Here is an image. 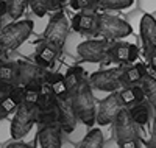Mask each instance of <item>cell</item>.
<instances>
[{
  "instance_id": "1",
  "label": "cell",
  "mask_w": 156,
  "mask_h": 148,
  "mask_svg": "<svg viewBox=\"0 0 156 148\" xmlns=\"http://www.w3.org/2000/svg\"><path fill=\"white\" fill-rule=\"evenodd\" d=\"M70 101L73 104L78 120L83 125L94 126L97 123V104L89 79H84L75 90L70 92Z\"/></svg>"
},
{
  "instance_id": "2",
  "label": "cell",
  "mask_w": 156,
  "mask_h": 148,
  "mask_svg": "<svg viewBox=\"0 0 156 148\" xmlns=\"http://www.w3.org/2000/svg\"><path fill=\"white\" fill-rule=\"evenodd\" d=\"M112 125H114V139L119 148H139L142 136L139 131V125L133 120L128 107L119 112Z\"/></svg>"
},
{
  "instance_id": "3",
  "label": "cell",
  "mask_w": 156,
  "mask_h": 148,
  "mask_svg": "<svg viewBox=\"0 0 156 148\" xmlns=\"http://www.w3.org/2000/svg\"><path fill=\"white\" fill-rule=\"evenodd\" d=\"M33 26L34 23L28 19L14 20L5 25L0 30V47L3 48V51H12L19 48L33 33Z\"/></svg>"
},
{
  "instance_id": "4",
  "label": "cell",
  "mask_w": 156,
  "mask_h": 148,
  "mask_svg": "<svg viewBox=\"0 0 156 148\" xmlns=\"http://www.w3.org/2000/svg\"><path fill=\"white\" fill-rule=\"evenodd\" d=\"M114 41L109 39H87L76 45V53L81 59L94 64H108L112 61L111 47Z\"/></svg>"
},
{
  "instance_id": "5",
  "label": "cell",
  "mask_w": 156,
  "mask_h": 148,
  "mask_svg": "<svg viewBox=\"0 0 156 148\" xmlns=\"http://www.w3.org/2000/svg\"><path fill=\"white\" fill-rule=\"evenodd\" d=\"M37 114H39V107L36 104L31 106L27 103H22L20 106H17L16 114L12 117V122L9 123L11 137L16 140L23 139L31 131L33 125L37 123Z\"/></svg>"
},
{
  "instance_id": "6",
  "label": "cell",
  "mask_w": 156,
  "mask_h": 148,
  "mask_svg": "<svg viewBox=\"0 0 156 148\" xmlns=\"http://www.w3.org/2000/svg\"><path fill=\"white\" fill-rule=\"evenodd\" d=\"M70 28H72V25L69 23L66 14H64L62 11H56L55 14L50 17V20L45 26L42 42H47L51 47H55L58 51H61L64 44H66V39L69 36Z\"/></svg>"
},
{
  "instance_id": "7",
  "label": "cell",
  "mask_w": 156,
  "mask_h": 148,
  "mask_svg": "<svg viewBox=\"0 0 156 148\" xmlns=\"http://www.w3.org/2000/svg\"><path fill=\"white\" fill-rule=\"evenodd\" d=\"M133 33V28L126 20L115 17L112 14H98V26H97V36L109 41L123 39Z\"/></svg>"
},
{
  "instance_id": "8",
  "label": "cell",
  "mask_w": 156,
  "mask_h": 148,
  "mask_svg": "<svg viewBox=\"0 0 156 148\" xmlns=\"http://www.w3.org/2000/svg\"><path fill=\"white\" fill-rule=\"evenodd\" d=\"M87 79L92 89L103 90V92H117L126 86L123 79V69L98 70V72H94Z\"/></svg>"
},
{
  "instance_id": "9",
  "label": "cell",
  "mask_w": 156,
  "mask_h": 148,
  "mask_svg": "<svg viewBox=\"0 0 156 148\" xmlns=\"http://www.w3.org/2000/svg\"><path fill=\"white\" fill-rule=\"evenodd\" d=\"M125 104L119 95V90L117 92H111L109 95L101 100L100 104L97 106V123L100 126H106L114 123V120L117 118L119 112L122 109H125Z\"/></svg>"
},
{
  "instance_id": "10",
  "label": "cell",
  "mask_w": 156,
  "mask_h": 148,
  "mask_svg": "<svg viewBox=\"0 0 156 148\" xmlns=\"http://www.w3.org/2000/svg\"><path fill=\"white\" fill-rule=\"evenodd\" d=\"M55 109L58 112V125L62 128V131L66 134H70L75 131L78 117L73 109V104L70 98H58L55 97Z\"/></svg>"
},
{
  "instance_id": "11",
  "label": "cell",
  "mask_w": 156,
  "mask_h": 148,
  "mask_svg": "<svg viewBox=\"0 0 156 148\" xmlns=\"http://www.w3.org/2000/svg\"><path fill=\"white\" fill-rule=\"evenodd\" d=\"M72 30L84 36H97L98 12L97 11H78L72 19Z\"/></svg>"
},
{
  "instance_id": "12",
  "label": "cell",
  "mask_w": 156,
  "mask_h": 148,
  "mask_svg": "<svg viewBox=\"0 0 156 148\" xmlns=\"http://www.w3.org/2000/svg\"><path fill=\"white\" fill-rule=\"evenodd\" d=\"M139 30L145 56H148L150 53L156 51V19L151 14H144L139 22Z\"/></svg>"
},
{
  "instance_id": "13",
  "label": "cell",
  "mask_w": 156,
  "mask_h": 148,
  "mask_svg": "<svg viewBox=\"0 0 156 148\" xmlns=\"http://www.w3.org/2000/svg\"><path fill=\"white\" fill-rule=\"evenodd\" d=\"M62 132L64 131L58 123L42 125V128L36 134V140L39 143V148H61Z\"/></svg>"
},
{
  "instance_id": "14",
  "label": "cell",
  "mask_w": 156,
  "mask_h": 148,
  "mask_svg": "<svg viewBox=\"0 0 156 148\" xmlns=\"http://www.w3.org/2000/svg\"><path fill=\"white\" fill-rule=\"evenodd\" d=\"M47 69L37 65L36 62L28 61H17V76H16V84L17 86H27L28 83L34 79H42L45 78Z\"/></svg>"
},
{
  "instance_id": "15",
  "label": "cell",
  "mask_w": 156,
  "mask_h": 148,
  "mask_svg": "<svg viewBox=\"0 0 156 148\" xmlns=\"http://www.w3.org/2000/svg\"><path fill=\"white\" fill-rule=\"evenodd\" d=\"M139 48L134 44L129 42H114L111 47V58L115 62L122 64H133L137 61Z\"/></svg>"
},
{
  "instance_id": "16",
  "label": "cell",
  "mask_w": 156,
  "mask_h": 148,
  "mask_svg": "<svg viewBox=\"0 0 156 148\" xmlns=\"http://www.w3.org/2000/svg\"><path fill=\"white\" fill-rule=\"evenodd\" d=\"M58 53H59V51H58L55 47H51V45L47 44V42H42L41 45L37 47V50H36L34 62H36L37 65H41V67H44V69L48 70V69H51V67H53Z\"/></svg>"
},
{
  "instance_id": "17",
  "label": "cell",
  "mask_w": 156,
  "mask_h": 148,
  "mask_svg": "<svg viewBox=\"0 0 156 148\" xmlns=\"http://www.w3.org/2000/svg\"><path fill=\"white\" fill-rule=\"evenodd\" d=\"M147 69L144 64H131L123 67V79L126 86H134V84H140L142 79L147 76Z\"/></svg>"
},
{
  "instance_id": "18",
  "label": "cell",
  "mask_w": 156,
  "mask_h": 148,
  "mask_svg": "<svg viewBox=\"0 0 156 148\" xmlns=\"http://www.w3.org/2000/svg\"><path fill=\"white\" fill-rule=\"evenodd\" d=\"M45 78L51 83L55 97H58V98H70V89L67 87V83H66L64 75H61V73H50L47 70Z\"/></svg>"
},
{
  "instance_id": "19",
  "label": "cell",
  "mask_w": 156,
  "mask_h": 148,
  "mask_svg": "<svg viewBox=\"0 0 156 148\" xmlns=\"http://www.w3.org/2000/svg\"><path fill=\"white\" fill-rule=\"evenodd\" d=\"M64 78H66L67 87L72 92L86 79V70L83 69L81 65H70L67 69V72L64 73Z\"/></svg>"
},
{
  "instance_id": "20",
  "label": "cell",
  "mask_w": 156,
  "mask_h": 148,
  "mask_svg": "<svg viewBox=\"0 0 156 148\" xmlns=\"http://www.w3.org/2000/svg\"><path fill=\"white\" fill-rule=\"evenodd\" d=\"M129 114H131L133 120L139 125V126H145L150 122V104L147 103H136L133 106L128 107Z\"/></svg>"
},
{
  "instance_id": "21",
  "label": "cell",
  "mask_w": 156,
  "mask_h": 148,
  "mask_svg": "<svg viewBox=\"0 0 156 148\" xmlns=\"http://www.w3.org/2000/svg\"><path fill=\"white\" fill-rule=\"evenodd\" d=\"M105 139H103V132L98 128H92L86 136L81 139L76 148H103Z\"/></svg>"
},
{
  "instance_id": "22",
  "label": "cell",
  "mask_w": 156,
  "mask_h": 148,
  "mask_svg": "<svg viewBox=\"0 0 156 148\" xmlns=\"http://www.w3.org/2000/svg\"><path fill=\"white\" fill-rule=\"evenodd\" d=\"M27 2H28L30 9L33 11V14L37 17H44L53 8H56L53 0H27Z\"/></svg>"
},
{
  "instance_id": "23",
  "label": "cell",
  "mask_w": 156,
  "mask_h": 148,
  "mask_svg": "<svg viewBox=\"0 0 156 148\" xmlns=\"http://www.w3.org/2000/svg\"><path fill=\"white\" fill-rule=\"evenodd\" d=\"M16 76H17V62L0 61V79L16 84Z\"/></svg>"
},
{
  "instance_id": "24",
  "label": "cell",
  "mask_w": 156,
  "mask_h": 148,
  "mask_svg": "<svg viewBox=\"0 0 156 148\" xmlns=\"http://www.w3.org/2000/svg\"><path fill=\"white\" fill-rule=\"evenodd\" d=\"M140 86L144 87L145 97H147V100L150 101V104L156 107V78L147 75L144 79H142Z\"/></svg>"
},
{
  "instance_id": "25",
  "label": "cell",
  "mask_w": 156,
  "mask_h": 148,
  "mask_svg": "<svg viewBox=\"0 0 156 148\" xmlns=\"http://www.w3.org/2000/svg\"><path fill=\"white\" fill-rule=\"evenodd\" d=\"M6 3H8V16L12 20H17L28 5L27 0H6Z\"/></svg>"
},
{
  "instance_id": "26",
  "label": "cell",
  "mask_w": 156,
  "mask_h": 148,
  "mask_svg": "<svg viewBox=\"0 0 156 148\" xmlns=\"http://www.w3.org/2000/svg\"><path fill=\"white\" fill-rule=\"evenodd\" d=\"M37 123L39 125H53V123H58V112L55 109V104L51 107H48V109H39Z\"/></svg>"
},
{
  "instance_id": "27",
  "label": "cell",
  "mask_w": 156,
  "mask_h": 148,
  "mask_svg": "<svg viewBox=\"0 0 156 148\" xmlns=\"http://www.w3.org/2000/svg\"><path fill=\"white\" fill-rule=\"evenodd\" d=\"M97 2L98 8L103 9H126L134 3V0H97Z\"/></svg>"
},
{
  "instance_id": "28",
  "label": "cell",
  "mask_w": 156,
  "mask_h": 148,
  "mask_svg": "<svg viewBox=\"0 0 156 148\" xmlns=\"http://www.w3.org/2000/svg\"><path fill=\"white\" fill-rule=\"evenodd\" d=\"M69 5L73 11H97V0H69Z\"/></svg>"
},
{
  "instance_id": "29",
  "label": "cell",
  "mask_w": 156,
  "mask_h": 148,
  "mask_svg": "<svg viewBox=\"0 0 156 148\" xmlns=\"http://www.w3.org/2000/svg\"><path fill=\"white\" fill-rule=\"evenodd\" d=\"M119 95H120V98H122V101H123V104H125L126 107H129V106H133V104L137 103V98H136V93H134L133 86H125V87H122V89L119 90Z\"/></svg>"
},
{
  "instance_id": "30",
  "label": "cell",
  "mask_w": 156,
  "mask_h": 148,
  "mask_svg": "<svg viewBox=\"0 0 156 148\" xmlns=\"http://www.w3.org/2000/svg\"><path fill=\"white\" fill-rule=\"evenodd\" d=\"M9 97L14 100V103L17 104V106H20L22 103H23V100H25V86H14V89H12L11 92H9Z\"/></svg>"
},
{
  "instance_id": "31",
  "label": "cell",
  "mask_w": 156,
  "mask_h": 148,
  "mask_svg": "<svg viewBox=\"0 0 156 148\" xmlns=\"http://www.w3.org/2000/svg\"><path fill=\"white\" fill-rule=\"evenodd\" d=\"M39 93H41V92H39L37 89H25V100H23V103L34 106L37 103Z\"/></svg>"
},
{
  "instance_id": "32",
  "label": "cell",
  "mask_w": 156,
  "mask_h": 148,
  "mask_svg": "<svg viewBox=\"0 0 156 148\" xmlns=\"http://www.w3.org/2000/svg\"><path fill=\"white\" fill-rule=\"evenodd\" d=\"M14 83H9V81H5V79H0V100L5 98L9 95V92L14 89Z\"/></svg>"
},
{
  "instance_id": "33",
  "label": "cell",
  "mask_w": 156,
  "mask_h": 148,
  "mask_svg": "<svg viewBox=\"0 0 156 148\" xmlns=\"http://www.w3.org/2000/svg\"><path fill=\"white\" fill-rule=\"evenodd\" d=\"M6 148H34V146H31V145H28V143H23V142H20V140H14V142L8 143Z\"/></svg>"
},
{
  "instance_id": "34",
  "label": "cell",
  "mask_w": 156,
  "mask_h": 148,
  "mask_svg": "<svg viewBox=\"0 0 156 148\" xmlns=\"http://www.w3.org/2000/svg\"><path fill=\"white\" fill-rule=\"evenodd\" d=\"M147 61H148V64H150V67H151V70L156 72V51L150 53V55L147 56Z\"/></svg>"
},
{
  "instance_id": "35",
  "label": "cell",
  "mask_w": 156,
  "mask_h": 148,
  "mask_svg": "<svg viewBox=\"0 0 156 148\" xmlns=\"http://www.w3.org/2000/svg\"><path fill=\"white\" fill-rule=\"evenodd\" d=\"M147 148H156V123H154V126H153L151 137H150V142L147 143Z\"/></svg>"
},
{
  "instance_id": "36",
  "label": "cell",
  "mask_w": 156,
  "mask_h": 148,
  "mask_svg": "<svg viewBox=\"0 0 156 148\" xmlns=\"http://www.w3.org/2000/svg\"><path fill=\"white\" fill-rule=\"evenodd\" d=\"M8 14V3L6 0H0V17H3Z\"/></svg>"
},
{
  "instance_id": "37",
  "label": "cell",
  "mask_w": 156,
  "mask_h": 148,
  "mask_svg": "<svg viewBox=\"0 0 156 148\" xmlns=\"http://www.w3.org/2000/svg\"><path fill=\"white\" fill-rule=\"evenodd\" d=\"M8 114H9V112H6L3 107H2V104H0V122H3V120L8 117Z\"/></svg>"
},
{
  "instance_id": "38",
  "label": "cell",
  "mask_w": 156,
  "mask_h": 148,
  "mask_svg": "<svg viewBox=\"0 0 156 148\" xmlns=\"http://www.w3.org/2000/svg\"><path fill=\"white\" fill-rule=\"evenodd\" d=\"M66 2H69V0H53V3H55V6L56 8H59V6H62Z\"/></svg>"
},
{
  "instance_id": "39",
  "label": "cell",
  "mask_w": 156,
  "mask_h": 148,
  "mask_svg": "<svg viewBox=\"0 0 156 148\" xmlns=\"http://www.w3.org/2000/svg\"><path fill=\"white\" fill-rule=\"evenodd\" d=\"M2 53H3V48H2V47H0V56H2Z\"/></svg>"
}]
</instances>
